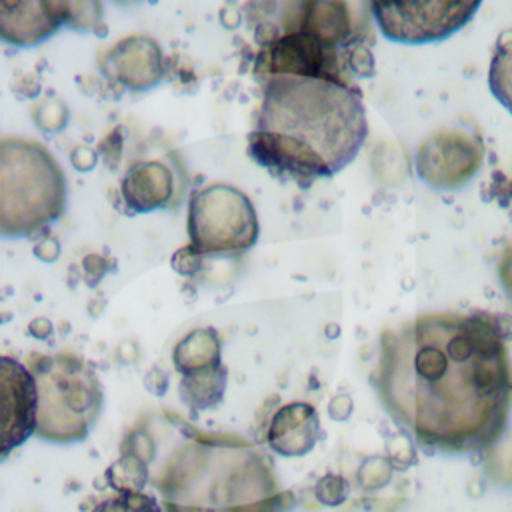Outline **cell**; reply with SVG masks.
Wrapping results in <instances>:
<instances>
[{"label": "cell", "instance_id": "obj_1", "mask_svg": "<svg viewBox=\"0 0 512 512\" xmlns=\"http://www.w3.org/2000/svg\"><path fill=\"white\" fill-rule=\"evenodd\" d=\"M510 336V314H420L382 332L372 388L422 450L482 452L510 418Z\"/></svg>", "mask_w": 512, "mask_h": 512}, {"label": "cell", "instance_id": "obj_2", "mask_svg": "<svg viewBox=\"0 0 512 512\" xmlns=\"http://www.w3.org/2000/svg\"><path fill=\"white\" fill-rule=\"evenodd\" d=\"M262 82L248 156L274 176L308 186L344 170L368 136L366 108L352 82L270 76Z\"/></svg>", "mask_w": 512, "mask_h": 512}, {"label": "cell", "instance_id": "obj_3", "mask_svg": "<svg viewBox=\"0 0 512 512\" xmlns=\"http://www.w3.org/2000/svg\"><path fill=\"white\" fill-rule=\"evenodd\" d=\"M164 512H278L282 492L270 460L246 438L186 428L150 464Z\"/></svg>", "mask_w": 512, "mask_h": 512}, {"label": "cell", "instance_id": "obj_4", "mask_svg": "<svg viewBox=\"0 0 512 512\" xmlns=\"http://www.w3.org/2000/svg\"><path fill=\"white\" fill-rule=\"evenodd\" d=\"M68 182L54 154L38 140H0V234L28 238L58 220L66 208Z\"/></svg>", "mask_w": 512, "mask_h": 512}, {"label": "cell", "instance_id": "obj_5", "mask_svg": "<svg viewBox=\"0 0 512 512\" xmlns=\"http://www.w3.org/2000/svg\"><path fill=\"white\" fill-rule=\"evenodd\" d=\"M38 386L36 436L52 444H74L96 424L104 390L94 368L70 352L28 356Z\"/></svg>", "mask_w": 512, "mask_h": 512}, {"label": "cell", "instance_id": "obj_6", "mask_svg": "<svg viewBox=\"0 0 512 512\" xmlns=\"http://www.w3.org/2000/svg\"><path fill=\"white\" fill-rule=\"evenodd\" d=\"M186 230L202 256H232L258 242L260 222L246 192L226 182H210L190 194Z\"/></svg>", "mask_w": 512, "mask_h": 512}, {"label": "cell", "instance_id": "obj_7", "mask_svg": "<svg viewBox=\"0 0 512 512\" xmlns=\"http://www.w3.org/2000/svg\"><path fill=\"white\" fill-rule=\"evenodd\" d=\"M272 14L280 20L256 26L258 44L282 32H300L328 48L348 52L364 46L374 22L370 0H282Z\"/></svg>", "mask_w": 512, "mask_h": 512}, {"label": "cell", "instance_id": "obj_8", "mask_svg": "<svg viewBox=\"0 0 512 512\" xmlns=\"http://www.w3.org/2000/svg\"><path fill=\"white\" fill-rule=\"evenodd\" d=\"M480 4L482 0H370V10L386 40L422 46L462 30Z\"/></svg>", "mask_w": 512, "mask_h": 512}, {"label": "cell", "instance_id": "obj_9", "mask_svg": "<svg viewBox=\"0 0 512 512\" xmlns=\"http://www.w3.org/2000/svg\"><path fill=\"white\" fill-rule=\"evenodd\" d=\"M352 50L342 52L300 34L282 32L260 44L254 60L258 80L270 76H310L352 82Z\"/></svg>", "mask_w": 512, "mask_h": 512}, {"label": "cell", "instance_id": "obj_10", "mask_svg": "<svg viewBox=\"0 0 512 512\" xmlns=\"http://www.w3.org/2000/svg\"><path fill=\"white\" fill-rule=\"evenodd\" d=\"M484 164L480 136L464 128H440L428 134L414 158L418 178L440 192L464 188Z\"/></svg>", "mask_w": 512, "mask_h": 512}, {"label": "cell", "instance_id": "obj_11", "mask_svg": "<svg viewBox=\"0 0 512 512\" xmlns=\"http://www.w3.org/2000/svg\"><path fill=\"white\" fill-rule=\"evenodd\" d=\"M186 188V170L174 152L134 160L120 178V196L132 214L174 208L182 202Z\"/></svg>", "mask_w": 512, "mask_h": 512}, {"label": "cell", "instance_id": "obj_12", "mask_svg": "<svg viewBox=\"0 0 512 512\" xmlns=\"http://www.w3.org/2000/svg\"><path fill=\"white\" fill-rule=\"evenodd\" d=\"M38 386L32 370L22 362L0 358V458L36 434Z\"/></svg>", "mask_w": 512, "mask_h": 512}, {"label": "cell", "instance_id": "obj_13", "mask_svg": "<svg viewBox=\"0 0 512 512\" xmlns=\"http://www.w3.org/2000/svg\"><path fill=\"white\" fill-rule=\"evenodd\" d=\"M98 70L114 86L146 92L164 78L162 46L148 34H128L98 52Z\"/></svg>", "mask_w": 512, "mask_h": 512}, {"label": "cell", "instance_id": "obj_14", "mask_svg": "<svg viewBox=\"0 0 512 512\" xmlns=\"http://www.w3.org/2000/svg\"><path fill=\"white\" fill-rule=\"evenodd\" d=\"M72 0H0V38L14 48H34L68 22Z\"/></svg>", "mask_w": 512, "mask_h": 512}, {"label": "cell", "instance_id": "obj_15", "mask_svg": "<svg viewBox=\"0 0 512 512\" xmlns=\"http://www.w3.org/2000/svg\"><path fill=\"white\" fill-rule=\"evenodd\" d=\"M320 418L308 402H288L280 406L268 426L266 442L272 452L296 458L308 454L320 440Z\"/></svg>", "mask_w": 512, "mask_h": 512}, {"label": "cell", "instance_id": "obj_16", "mask_svg": "<svg viewBox=\"0 0 512 512\" xmlns=\"http://www.w3.org/2000/svg\"><path fill=\"white\" fill-rule=\"evenodd\" d=\"M174 368L184 376L222 364V342L214 328H194L182 336L172 350Z\"/></svg>", "mask_w": 512, "mask_h": 512}, {"label": "cell", "instance_id": "obj_17", "mask_svg": "<svg viewBox=\"0 0 512 512\" xmlns=\"http://www.w3.org/2000/svg\"><path fill=\"white\" fill-rule=\"evenodd\" d=\"M226 366H214L184 374L178 386L180 400L194 412L214 408L222 402L226 392Z\"/></svg>", "mask_w": 512, "mask_h": 512}, {"label": "cell", "instance_id": "obj_18", "mask_svg": "<svg viewBox=\"0 0 512 512\" xmlns=\"http://www.w3.org/2000/svg\"><path fill=\"white\" fill-rule=\"evenodd\" d=\"M488 88L502 108L512 114V30L498 34L488 64Z\"/></svg>", "mask_w": 512, "mask_h": 512}, {"label": "cell", "instance_id": "obj_19", "mask_svg": "<svg viewBox=\"0 0 512 512\" xmlns=\"http://www.w3.org/2000/svg\"><path fill=\"white\" fill-rule=\"evenodd\" d=\"M104 476L114 492H142V488L150 480V464L136 450L122 446L120 458L112 466H108Z\"/></svg>", "mask_w": 512, "mask_h": 512}, {"label": "cell", "instance_id": "obj_20", "mask_svg": "<svg viewBox=\"0 0 512 512\" xmlns=\"http://www.w3.org/2000/svg\"><path fill=\"white\" fill-rule=\"evenodd\" d=\"M90 512H164L162 504L144 492H116L110 498L100 500Z\"/></svg>", "mask_w": 512, "mask_h": 512}, {"label": "cell", "instance_id": "obj_21", "mask_svg": "<svg viewBox=\"0 0 512 512\" xmlns=\"http://www.w3.org/2000/svg\"><path fill=\"white\" fill-rule=\"evenodd\" d=\"M68 116V106L58 96H44L32 108L34 124L46 134L60 132L68 124Z\"/></svg>", "mask_w": 512, "mask_h": 512}, {"label": "cell", "instance_id": "obj_22", "mask_svg": "<svg viewBox=\"0 0 512 512\" xmlns=\"http://www.w3.org/2000/svg\"><path fill=\"white\" fill-rule=\"evenodd\" d=\"M102 0H72L66 28L76 32H94L102 24Z\"/></svg>", "mask_w": 512, "mask_h": 512}, {"label": "cell", "instance_id": "obj_23", "mask_svg": "<svg viewBox=\"0 0 512 512\" xmlns=\"http://www.w3.org/2000/svg\"><path fill=\"white\" fill-rule=\"evenodd\" d=\"M392 460L390 458H384V456H372L368 458L360 470H358V480L364 488L368 490H374V488H380L384 486L390 476H392Z\"/></svg>", "mask_w": 512, "mask_h": 512}, {"label": "cell", "instance_id": "obj_24", "mask_svg": "<svg viewBox=\"0 0 512 512\" xmlns=\"http://www.w3.org/2000/svg\"><path fill=\"white\" fill-rule=\"evenodd\" d=\"M314 494L324 506H340L348 496V482L340 474H326L316 482Z\"/></svg>", "mask_w": 512, "mask_h": 512}, {"label": "cell", "instance_id": "obj_25", "mask_svg": "<svg viewBox=\"0 0 512 512\" xmlns=\"http://www.w3.org/2000/svg\"><path fill=\"white\" fill-rule=\"evenodd\" d=\"M204 258L190 242L182 248H178L172 256H170V266L176 274L180 276H186V278H192L196 276L198 272H202L204 268Z\"/></svg>", "mask_w": 512, "mask_h": 512}, {"label": "cell", "instance_id": "obj_26", "mask_svg": "<svg viewBox=\"0 0 512 512\" xmlns=\"http://www.w3.org/2000/svg\"><path fill=\"white\" fill-rule=\"evenodd\" d=\"M108 268H110V262H108L106 258H102V256H98V254H88V256H84V260H82V276H84V282H86L88 286H96V284L102 280V276L108 272Z\"/></svg>", "mask_w": 512, "mask_h": 512}, {"label": "cell", "instance_id": "obj_27", "mask_svg": "<svg viewBox=\"0 0 512 512\" xmlns=\"http://www.w3.org/2000/svg\"><path fill=\"white\" fill-rule=\"evenodd\" d=\"M70 162L72 166L78 170V172H88L96 166L98 162V154L94 148L90 146H76L72 152H70Z\"/></svg>", "mask_w": 512, "mask_h": 512}, {"label": "cell", "instance_id": "obj_28", "mask_svg": "<svg viewBox=\"0 0 512 512\" xmlns=\"http://www.w3.org/2000/svg\"><path fill=\"white\" fill-rule=\"evenodd\" d=\"M352 410H354V402H352V396H348V394H336L328 402V416L332 420L344 422L350 418Z\"/></svg>", "mask_w": 512, "mask_h": 512}, {"label": "cell", "instance_id": "obj_29", "mask_svg": "<svg viewBox=\"0 0 512 512\" xmlns=\"http://www.w3.org/2000/svg\"><path fill=\"white\" fill-rule=\"evenodd\" d=\"M34 254L42 262H54L60 256V244L56 238H42L34 244Z\"/></svg>", "mask_w": 512, "mask_h": 512}, {"label": "cell", "instance_id": "obj_30", "mask_svg": "<svg viewBox=\"0 0 512 512\" xmlns=\"http://www.w3.org/2000/svg\"><path fill=\"white\" fill-rule=\"evenodd\" d=\"M28 332H30L34 338H38V340H46V338L52 336L54 326H52V322L46 320V318H34V320L28 324Z\"/></svg>", "mask_w": 512, "mask_h": 512}, {"label": "cell", "instance_id": "obj_31", "mask_svg": "<svg viewBox=\"0 0 512 512\" xmlns=\"http://www.w3.org/2000/svg\"><path fill=\"white\" fill-rule=\"evenodd\" d=\"M500 280L506 292L512 296V246L506 250L502 262H500Z\"/></svg>", "mask_w": 512, "mask_h": 512}, {"label": "cell", "instance_id": "obj_32", "mask_svg": "<svg viewBox=\"0 0 512 512\" xmlns=\"http://www.w3.org/2000/svg\"><path fill=\"white\" fill-rule=\"evenodd\" d=\"M504 192H506V194H508V196H510V198H512V180H510V182H508V184H506V188H504Z\"/></svg>", "mask_w": 512, "mask_h": 512}, {"label": "cell", "instance_id": "obj_33", "mask_svg": "<svg viewBox=\"0 0 512 512\" xmlns=\"http://www.w3.org/2000/svg\"><path fill=\"white\" fill-rule=\"evenodd\" d=\"M116 4H134V2H138V0H114Z\"/></svg>", "mask_w": 512, "mask_h": 512}]
</instances>
